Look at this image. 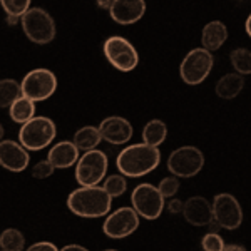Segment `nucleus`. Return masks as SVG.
I'll list each match as a JSON object with an SVG mask.
<instances>
[{
  "label": "nucleus",
  "mask_w": 251,
  "mask_h": 251,
  "mask_svg": "<svg viewBox=\"0 0 251 251\" xmlns=\"http://www.w3.org/2000/svg\"><path fill=\"white\" fill-rule=\"evenodd\" d=\"M3 132H5V131H3V126H2V124H0V141H2V139H3Z\"/></svg>",
  "instance_id": "e433bc0d"
},
{
  "label": "nucleus",
  "mask_w": 251,
  "mask_h": 251,
  "mask_svg": "<svg viewBox=\"0 0 251 251\" xmlns=\"http://www.w3.org/2000/svg\"><path fill=\"white\" fill-rule=\"evenodd\" d=\"M245 30H246V34L251 37V14L248 15V19H246V24H245Z\"/></svg>",
  "instance_id": "c9c22d12"
},
{
  "label": "nucleus",
  "mask_w": 251,
  "mask_h": 251,
  "mask_svg": "<svg viewBox=\"0 0 251 251\" xmlns=\"http://www.w3.org/2000/svg\"><path fill=\"white\" fill-rule=\"evenodd\" d=\"M47 159L55 169H67L74 166L79 159V149L72 141H60L54 144L49 151Z\"/></svg>",
  "instance_id": "f3484780"
},
{
  "label": "nucleus",
  "mask_w": 251,
  "mask_h": 251,
  "mask_svg": "<svg viewBox=\"0 0 251 251\" xmlns=\"http://www.w3.org/2000/svg\"><path fill=\"white\" fill-rule=\"evenodd\" d=\"M102 50L107 62L121 72L134 71L139 64V54H137L136 47L121 35L107 37L102 46Z\"/></svg>",
  "instance_id": "0eeeda50"
},
{
  "label": "nucleus",
  "mask_w": 251,
  "mask_h": 251,
  "mask_svg": "<svg viewBox=\"0 0 251 251\" xmlns=\"http://www.w3.org/2000/svg\"><path fill=\"white\" fill-rule=\"evenodd\" d=\"M214 66V57L211 52H208L203 47H198L189 50L184 55L183 62L179 66V74L183 82L188 86H198L209 75Z\"/></svg>",
  "instance_id": "423d86ee"
},
{
  "label": "nucleus",
  "mask_w": 251,
  "mask_h": 251,
  "mask_svg": "<svg viewBox=\"0 0 251 251\" xmlns=\"http://www.w3.org/2000/svg\"><path fill=\"white\" fill-rule=\"evenodd\" d=\"M109 14L119 25H131L144 17L146 0H112Z\"/></svg>",
  "instance_id": "2eb2a0df"
},
{
  "label": "nucleus",
  "mask_w": 251,
  "mask_h": 251,
  "mask_svg": "<svg viewBox=\"0 0 251 251\" xmlns=\"http://www.w3.org/2000/svg\"><path fill=\"white\" fill-rule=\"evenodd\" d=\"M10 119L17 124H25L27 121H30L35 116V102H32L30 99L20 96L17 100L9 107Z\"/></svg>",
  "instance_id": "4be33fe9"
},
{
  "label": "nucleus",
  "mask_w": 251,
  "mask_h": 251,
  "mask_svg": "<svg viewBox=\"0 0 251 251\" xmlns=\"http://www.w3.org/2000/svg\"><path fill=\"white\" fill-rule=\"evenodd\" d=\"M104 251H117V250H104Z\"/></svg>",
  "instance_id": "4c0bfd02"
},
{
  "label": "nucleus",
  "mask_w": 251,
  "mask_h": 251,
  "mask_svg": "<svg viewBox=\"0 0 251 251\" xmlns=\"http://www.w3.org/2000/svg\"><path fill=\"white\" fill-rule=\"evenodd\" d=\"M131 203L134 211L148 221H154L164 209V198L154 184L141 183L131 194Z\"/></svg>",
  "instance_id": "9d476101"
},
{
  "label": "nucleus",
  "mask_w": 251,
  "mask_h": 251,
  "mask_svg": "<svg viewBox=\"0 0 251 251\" xmlns=\"http://www.w3.org/2000/svg\"><path fill=\"white\" fill-rule=\"evenodd\" d=\"M25 251H60V250L50 241H37L34 245H30Z\"/></svg>",
  "instance_id": "7c9ffc66"
},
{
  "label": "nucleus",
  "mask_w": 251,
  "mask_h": 251,
  "mask_svg": "<svg viewBox=\"0 0 251 251\" xmlns=\"http://www.w3.org/2000/svg\"><path fill=\"white\" fill-rule=\"evenodd\" d=\"M213 206V220L225 229H238L243 223V208L240 201L229 193H220L214 196Z\"/></svg>",
  "instance_id": "9b49d317"
},
{
  "label": "nucleus",
  "mask_w": 251,
  "mask_h": 251,
  "mask_svg": "<svg viewBox=\"0 0 251 251\" xmlns=\"http://www.w3.org/2000/svg\"><path fill=\"white\" fill-rule=\"evenodd\" d=\"M223 251H248V250H246L245 246H241V245L231 243V245H225V248H223Z\"/></svg>",
  "instance_id": "473e14b6"
},
{
  "label": "nucleus",
  "mask_w": 251,
  "mask_h": 251,
  "mask_svg": "<svg viewBox=\"0 0 251 251\" xmlns=\"http://www.w3.org/2000/svg\"><path fill=\"white\" fill-rule=\"evenodd\" d=\"M157 189H159L161 196H163L164 200L166 198H173L174 194L179 191V179H177L176 176L163 177L159 186H157Z\"/></svg>",
  "instance_id": "c85d7f7f"
},
{
  "label": "nucleus",
  "mask_w": 251,
  "mask_h": 251,
  "mask_svg": "<svg viewBox=\"0 0 251 251\" xmlns=\"http://www.w3.org/2000/svg\"><path fill=\"white\" fill-rule=\"evenodd\" d=\"M60 251H89V250L84 248V246H80V245H67V246H64Z\"/></svg>",
  "instance_id": "72a5a7b5"
},
{
  "label": "nucleus",
  "mask_w": 251,
  "mask_h": 251,
  "mask_svg": "<svg viewBox=\"0 0 251 251\" xmlns=\"http://www.w3.org/2000/svg\"><path fill=\"white\" fill-rule=\"evenodd\" d=\"M229 60H231V66L234 67L236 74H251V50H248V49H234L231 55H229Z\"/></svg>",
  "instance_id": "393cba45"
},
{
  "label": "nucleus",
  "mask_w": 251,
  "mask_h": 251,
  "mask_svg": "<svg viewBox=\"0 0 251 251\" xmlns=\"http://www.w3.org/2000/svg\"><path fill=\"white\" fill-rule=\"evenodd\" d=\"M161 163V151L149 144H131L116 157V166L126 177H141L152 173Z\"/></svg>",
  "instance_id": "f257e3e1"
},
{
  "label": "nucleus",
  "mask_w": 251,
  "mask_h": 251,
  "mask_svg": "<svg viewBox=\"0 0 251 251\" xmlns=\"http://www.w3.org/2000/svg\"><path fill=\"white\" fill-rule=\"evenodd\" d=\"M112 198L102 186H80L67 198L69 211L80 218H100L111 211Z\"/></svg>",
  "instance_id": "f03ea898"
},
{
  "label": "nucleus",
  "mask_w": 251,
  "mask_h": 251,
  "mask_svg": "<svg viewBox=\"0 0 251 251\" xmlns=\"http://www.w3.org/2000/svg\"><path fill=\"white\" fill-rule=\"evenodd\" d=\"M20 22V17H12V15H7V24L9 25H15V24Z\"/></svg>",
  "instance_id": "f704fd0d"
},
{
  "label": "nucleus",
  "mask_w": 251,
  "mask_h": 251,
  "mask_svg": "<svg viewBox=\"0 0 251 251\" xmlns=\"http://www.w3.org/2000/svg\"><path fill=\"white\" fill-rule=\"evenodd\" d=\"M226 39H228V29H226V25L221 20L208 22L203 27V32H201V44H203V49L211 52V54L220 50L223 44L226 42Z\"/></svg>",
  "instance_id": "a211bd4d"
},
{
  "label": "nucleus",
  "mask_w": 251,
  "mask_h": 251,
  "mask_svg": "<svg viewBox=\"0 0 251 251\" xmlns=\"http://www.w3.org/2000/svg\"><path fill=\"white\" fill-rule=\"evenodd\" d=\"M168 137V126L159 119H152L143 127V141L144 144H149L152 148H157Z\"/></svg>",
  "instance_id": "412c9836"
},
{
  "label": "nucleus",
  "mask_w": 251,
  "mask_h": 251,
  "mask_svg": "<svg viewBox=\"0 0 251 251\" xmlns=\"http://www.w3.org/2000/svg\"><path fill=\"white\" fill-rule=\"evenodd\" d=\"M0 250L3 251H24L25 236L17 228H7L0 233Z\"/></svg>",
  "instance_id": "5701e85b"
},
{
  "label": "nucleus",
  "mask_w": 251,
  "mask_h": 251,
  "mask_svg": "<svg viewBox=\"0 0 251 251\" xmlns=\"http://www.w3.org/2000/svg\"><path fill=\"white\" fill-rule=\"evenodd\" d=\"M0 251H3V250H0Z\"/></svg>",
  "instance_id": "58836bf2"
},
{
  "label": "nucleus",
  "mask_w": 251,
  "mask_h": 251,
  "mask_svg": "<svg viewBox=\"0 0 251 251\" xmlns=\"http://www.w3.org/2000/svg\"><path fill=\"white\" fill-rule=\"evenodd\" d=\"M137 228H139V214L129 206H123L107 214L106 221L102 223V231L111 240H123L131 236Z\"/></svg>",
  "instance_id": "f8f14e48"
},
{
  "label": "nucleus",
  "mask_w": 251,
  "mask_h": 251,
  "mask_svg": "<svg viewBox=\"0 0 251 251\" xmlns=\"http://www.w3.org/2000/svg\"><path fill=\"white\" fill-rule=\"evenodd\" d=\"M57 136V127L54 121L46 116H34L30 121L22 124L19 131V143L27 151H40L52 144Z\"/></svg>",
  "instance_id": "7ed1b4c3"
},
{
  "label": "nucleus",
  "mask_w": 251,
  "mask_h": 251,
  "mask_svg": "<svg viewBox=\"0 0 251 251\" xmlns=\"http://www.w3.org/2000/svg\"><path fill=\"white\" fill-rule=\"evenodd\" d=\"M245 87V77L236 72H231V74H226L216 82V96L221 97V99H234V97L240 96V92L243 91Z\"/></svg>",
  "instance_id": "6ab92c4d"
},
{
  "label": "nucleus",
  "mask_w": 251,
  "mask_h": 251,
  "mask_svg": "<svg viewBox=\"0 0 251 251\" xmlns=\"http://www.w3.org/2000/svg\"><path fill=\"white\" fill-rule=\"evenodd\" d=\"M102 189L106 191L111 198H119L123 196L127 189V181L123 174H111L104 179Z\"/></svg>",
  "instance_id": "a878e982"
},
{
  "label": "nucleus",
  "mask_w": 251,
  "mask_h": 251,
  "mask_svg": "<svg viewBox=\"0 0 251 251\" xmlns=\"http://www.w3.org/2000/svg\"><path fill=\"white\" fill-rule=\"evenodd\" d=\"M57 89V77L49 69H34L27 72V75L20 82L22 96L30 99L32 102L47 100Z\"/></svg>",
  "instance_id": "6e6552de"
},
{
  "label": "nucleus",
  "mask_w": 251,
  "mask_h": 251,
  "mask_svg": "<svg viewBox=\"0 0 251 251\" xmlns=\"http://www.w3.org/2000/svg\"><path fill=\"white\" fill-rule=\"evenodd\" d=\"M99 132L106 143L112 146L127 144L132 137V126L126 117L111 116L99 124Z\"/></svg>",
  "instance_id": "4468645a"
},
{
  "label": "nucleus",
  "mask_w": 251,
  "mask_h": 251,
  "mask_svg": "<svg viewBox=\"0 0 251 251\" xmlns=\"http://www.w3.org/2000/svg\"><path fill=\"white\" fill-rule=\"evenodd\" d=\"M0 5H2L7 15L22 17L30 9V0H0Z\"/></svg>",
  "instance_id": "bb28decb"
},
{
  "label": "nucleus",
  "mask_w": 251,
  "mask_h": 251,
  "mask_svg": "<svg viewBox=\"0 0 251 251\" xmlns=\"http://www.w3.org/2000/svg\"><path fill=\"white\" fill-rule=\"evenodd\" d=\"M22 96L20 84L15 79H2L0 80V109L10 107L19 97Z\"/></svg>",
  "instance_id": "b1692460"
},
{
  "label": "nucleus",
  "mask_w": 251,
  "mask_h": 251,
  "mask_svg": "<svg viewBox=\"0 0 251 251\" xmlns=\"http://www.w3.org/2000/svg\"><path fill=\"white\" fill-rule=\"evenodd\" d=\"M54 171H55V168L50 164V161L44 159V161H39V163L32 168V176H34L35 179H47V177H50L52 174H54Z\"/></svg>",
  "instance_id": "c756f323"
},
{
  "label": "nucleus",
  "mask_w": 251,
  "mask_h": 251,
  "mask_svg": "<svg viewBox=\"0 0 251 251\" xmlns=\"http://www.w3.org/2000/svg\"><path fill=\"white\" fill-rule=\"evenodd\" d=\"M109 159L99 149L84 152L75 163V181L80 186H99L106 177Z\"/></svg>",
  "instance_id": "39448f33"
},
{
  "label": "nucleus",
  "mask_w": 251,
  "mask_h": 251,
  "mask_svg": "<svg viewBox=\"0 0 251 251\" xmlns=\"http://www.w3.org/2000/svg\"><path fill=\"white\" fill-rule=\"evenodd\" d=\"M100 141H102V137H100L99 127H96V126H84V127H80L74 134V141L72 143L75 144V148L79 151L87 152L96 149Z\"/></svg>",
  "instance_id": "aec40b11"
},
{
  "label": "nucleus",
  "mask_w": 251,
  "mask_h": 251,
  "mask_svg": "<svg viewBox=\"0 0 251 251\" xmlns=\"http://www.w3.org/2000/svg\"><path fill=\"white\" fill-rule=\"evenodd\" d=\"M30 163L29 151L20 143L10 139L0 141V166L10 173H22Z\"/></svg>",
  "instance_id": "ddd939ff"
},
{
  "label": "nucleus",
  "mask_w": 251,
  "mask_h": 251,
  "mask_svg": "<svg viewBox=\"0 0 251 251\" xmlns=\"http://www.w3.org/2000/svg\"><path fill=\"white\" fill-rule=\"evenodd\" d=\"M204 154L196 146H181L168 157V169L176 177H193L201 173Z\"/></svg>",
  "instance_id": "1a4fd4ad"
},
{
  "label": "nucleus",
  "mask_w": 251,
  "mask_h": 251,
  "mask_svg": "<svg viewBox=\"0 0 251 251\" xmlns=\"http://www.w3.org/2000/svg\"><path fill=\"white\" fill-rule=\"evenodd\" d=\"M183 206H184V201L177 200V198H173L168 203V211L173 214H179V213H183Z\"/></svg>",
  "instance_id": "2f4dec72"
},
{
  "label": "nucleus",
  "mask_w": 251,
  "mask_h": 251,
  "mask_svg": "<svg viewBox=\"0 0 251 251\" xmlns=\"http://www.w3.org/2000/svg\"><path fill=\"white\" fill-rule=\"evenodd\" d=\"M24 34L34 44H49L55 39V22L47 10L34 7L20 17Z\"/></svg>",
  "instance_id": "20e7f679"
},
{
  "label": "nucleus",
  "mask_w": 251,
  "mask_h": 251,
  "mask_svg": "<svg viewBox=\"0 0 251 251\" xmlns=\"http://www.w3.org/2000/svg\"><path fill=\"white\" fill-rule=\"evenodd\" d=\"M201 248L203 251H223L225 248V240L220 233H206L201 240Z\"/></svg>",
  "instance_id": "cd10ccee"
},
{
  "label": "nucleus",
  "mask_w": 251,
  "mask_h": 251,
  "mask_svg": "<svg viewBox=\"0 0 251 251\" xmlns=\"http://www.w3.org/2000/svg\"><path fill=\"white\" fill-rule=\"evenodd\" d=\"M183 216L193 226H209L213 223V206L203 196H193L184 201Z\"/></svg>",
  "instance_id": "dca6fc26"
}]
</instances>
